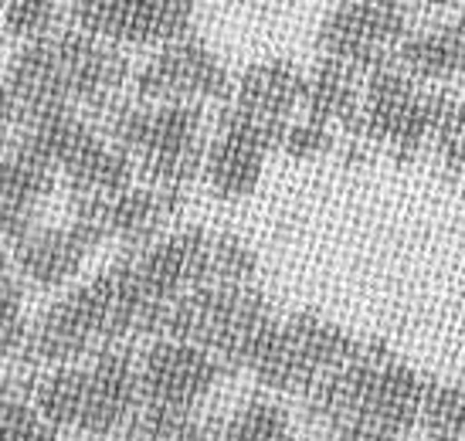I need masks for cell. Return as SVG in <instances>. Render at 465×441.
Listing matches in <instances>:
<instances>
[{
    "label": "cell",
    "instance_id": "5",
    "mask_svg": "<svg viewBox=\"0 0 465 441\" xmlns=\"http://www.w3.org/2000/svg\"><path fill=\"white\" fill-rule=\"evenodd\" d=\"M75 24L116 44H170L187 38L194 0H75Z\"/></svg>",
    "mask_w": 465,
    "mask_h": 441
},
{
    "label": "cell",
    "instance_id": "29",
    "mask_svg": "<svg viewBox=\"0 0 465 441\" xmlns=\"http://www.w3.org/2000/svg\"><path fill=\"white\" fill-rule=\"evenodd\" d=\"M333 431L336 441H404V435L384 428L377 421H367V417H347V421L333 425Z\"/></svg>",
    "mask_w": 465,
    "mask_h": 441
},
{
    "label": "cell",
    "instance_id": "27",
    "mask_svg": "<svg viewBox=\"0 0 465 441\" xmlns=\"http://www.w3.org/2000/svg\"><path fill=\"white\" fill-rule=\"evenodd\" d=\"M435 146L445 156V163L455 170H465V99L462 103L445 105V116H441L439 130H435Z\"/></svg>",
    "mask_w": 465,
    "mask_h": 441
},
{
    "label": "cell",
    "instance_id": "31",
    "mask_svg": "<svg viewBox=\"0 0 465 441\" xmlns=\"http://www.w3.org/2000/svg\"><path fill=\"white\" fill-rule=\"evenodd\" d=\"M14 282H17V279H14V275H11V269H7V261L0 259V289L14 286Z\"/></svg>",
    "mask_w": 465,
    "mask_h": 441
},
{
    "label": "cell",
    "instance_id": "10",
    "mask_svg": "<svg viewBox=\"0 0 465 441\" xmlns=\"http://www.w3.org/2000/svg\"><path fill=\"white\" fill-rule=\"evenodd\" d=\"M54 48V68L62 82L65 103H85L103 105L119 92L126 78V62L119 58L109 44L95 41L92 34H62L52 38Z\"/></svg>",
    "mask_w": 465,
    "mask_h": 441
},
{
    "label": "cell",
    "instance_id": "23",
    "mask_svg": "<svg viewBox=\"0 0 465 441\" xmlns=\"http://www.w3.org/2000/svg\"><path fill=\"white\" fill-rule=\"evenodd\" d=\"M255 251L238 234H211L207 248V282L221 286H245L255 279Z\"/></svg>",
    "mask_w": 465,
    "mask_h": 441
},
{
    "label": "cell",
    "instance_id": "12",
    "mask_svg": "<svg viewBox=\"0 0 465 441\" xmlns=\"http://www.w3.org/2000/svg\"><path fill=\"white\" fill-rule=\"evenodd\" d=\"M89 251V241L68 224V228H31L14 245V259L31 286L58 289L82 269Z\"/></svg>",
    "mask_w": 465,
    "mask_h": 441
},
{
    "label": "cell",
    "instance_id": "19",
    "mask_svg": "<svg viewBox=\"0 0 465 441\" xmlns=\"http://www.w3.org/2000/svg\"><path fill=\"white\" fill-rule=\"evenodd\" d=\"M289 415L275 401H248L234 415L207 421L204 441H289Z\"/></svg>",
    "mask_w": 465,
    "mask_h": 441
},
{
    "label": "cell",
    "instance_id": "7",
    "mask_svg": "<svg viewBox=\"0 0 465 441\" xmlns=\"http://www.w3.org/2000/svg\"><path fill=\"white\" fill-rule=\"evenodd\" d=\"M224 367L204 347L183 339H156L140 364V401L197 407L221 380Z\"/></svg>",
    "mask_w": 465,
    "mask_h": 441
},
{
    "label": "cell",
    "instance_id": "20",
    "mask_svg": "<svg viewBox=\"0 0 465 441\" xmlns=\"http://www.w3.org/2000/svg\"><path fill=\"white\" fill-rule=\"evenodd\" d=\"M54 187V170L45 167L35 156L14 150L0 160V211H21L35 214L45 197Z\"/></svg>",
    "mask_w": 465,
    "mask_h": 441
},
{
    "label": "cell",
    "instance_id": "8",
    "mask_svg": "<svg viewBox=\"0 0 465 441\" xmlns=\"http://www.w3.org/2000/svg\"><path fill=\"white\" fill-rule=\"evenodd\" d=\"M207 248H211V234L201 228H187L140 248V255L130 259L140 292L150 302H170L183 296L187 289L204 286Z\"/></svg>",
    "mask_w": 465,
    "mask_h": 441
},
{
    "label": "cell",
    "instance_id": "28",
    "mask_svg": "<svg viewBox=\"0 0 465 441\" xmlns=\"http://www.w3.org/2000/svg\"><path fill=\"white\" fill-rule=\"evenodd\" d=\"M27 339L25 302H21V286L0 289V353L21 350Z\"/></svg>",
    "mask_w": 465,
    "mask_h": 441
},
{
    "label": "cell",
    "instance_id": "4",
    "mask_svg": "<svg viewBox=\"0 0 465 441\" xmlns=\"http://www.w3.org/2000/svg\"><path fill=\"white\" fill-rule=\"evenodd\" d=\"M408 38V14L398 0H343L326 14L316 44L326 58L347 62L357 72L394 62L398 44Z\"/></svg>",
    "mask_w": 465,
    "mask_h": 441
},
{
    "label": "cell",
    "instance_id": "14",
    "mask_svg": "<svg viewBox=\"0 0 465 441\" xmlns=\"http://www.w3.org/2000/svg\"><path fill=\"white\" fill-rule=\"evenodd\" d=\"M394 65L414 82L465 78V17L421 34H408L394 52Z\"/></svg>",
    "mask_w": 465,
    "mask_h": 441
},
{
    "label": "cell",
    "instance_id": "26",
    "mask_svg": "<svg viewBox=\"0 0 465 441\" xmlns=\"http://www.w3.org/2000/svg\"><path fill=\"white\" fill-rule=\"evenodd\" d=\"M282 153H289L292 160H316L333 150V130L316 122V119H289V126L282 132Z\"/></svg>",
    "mask_w": 465,
    "mask_h": 441
},
{
    "label": "cell",
    "instance_id": "16",
    "mask_svg": "<svg viewBox=\"0 0 465 441\" xmlns=\"http://www.w3.org/2000/svg\"><path fill=\"white\" fill-rule=\"evenodd\" d=\"M361 72L323 54V62L306 72V95L299 113L323 126H353L361 113Z\"/></svg>",
    "mask_w": 465,
    "mask_h": 441
},
{
    "label": "cell",
    "instance_id": "32",
    "mask_svg": "<svg viewBox=\"0 0 465 441\" xmlns=\"http://www.w3.org/2000/svg\"><path fill=\"white\" fill-rule=\"evenodd\" d=\"M421 7H449V4H455V0H418Z\"/></svg>",
    "mask_w": 465,
    "mask_h": 441
},
{
    "label": "cell",
    "instance_id": "22",
    "mask_svg": "<svg viewBox=\"0 0 465 441\" xmlns=\"http://www.w3.org/2000/svg\"><path fill=\"white\" fill-rule=\"evenodd\" d=\"M418 425L428 431L431 441H465V390L425 380Z\"/></svg>",
    "mask_w": 465,
    "mask_h": 441
},
{
    "label": "cell",
    "instance_id": "11",
    "mask_svg": "<svg viewBox=\"0 0 465 441\" xmlns=\"http://www.w3.org/2000/svg\"><path fill=\"white\" fill-rule=\"evenodd\" d=\"M95 343H103L95 312H92L85 286H78L58 299L54 306H48L35 329H27L21 350H27V357L41 360V364H72L82 353H89V347Z\"/></svg>",
    "mask_w": 465,
    "mask_h": 441
},
{
    "label": "cell",
    "instance_id": "25",
    "mask_svg": "<svg viewBox=\"0 0 465 441\" xmlns=\"http://www.w3.org/2000/svg\"><path fill=\"white\" fill-rule=\"evenodd\" d=\"M0 441H62L58 428L25 401H0Z\"/></svg>",
    "mask_w": 465,
    "mask_h": 441
},
{
    "label": "cell",
    "instance_id": "15",
    "mask_svg": "<svg viewBox=\"0 0 465 441\" xmlns=\"http://www.w3.org/2000/svg\"><path fill=\"white\" fill-rule=\"evenodd\" d=\"M265 156H269V150L255 140L218 126V140L204 150V167L201 170H204L214 194L224 201H242L259 187Z\"/></svg>",
    "mask_w": 465,
    "mask_h": 441
},
{
    "label": "cell",
    "instance_id": "24",
    "mask_svg": "<svg viewBox=\"0 0 465 441\" xmlns=\"http://www.w3.org/2000/svg\"><path fill=\"white\" fill-rule=\"evenodd\" d=\"M58 21V0H7L4 31L21 41L45 38Z\"/></svg>",
    "mask_w": 465,
    "mask_h": 441
},
{
    "label": "cell",
    "instance_id": "6",
    "mask_svg": "<svg viewBox=\"0 0 465 441\" xmlns=\"http://www.w3.org/2000/svg\"><path fill=\"white\" fill-rule=\"evenodd\" d=\"M136 92L146 103H207L228 99L232 78L221 58L194 38H177L163 44L153 62L136 75Z\"/></svg>",
    "mask_w": 465,
    "mask_h": 441
},
{
    "label": "cell",
    "instance_id": "9",
    "mask_svg": "<svg viewBox=\"0 0 465 441\" xmlns=\"http://www.w3.org/2000/svg\"><path fill=\"white\" fill-rule=\"evenodd\" d=\"M140 404V364L119 347H105L92 367H85V407L78 431L85 435H113L119 431Z\"/></svg>",
    "mask_w": 465,
    "mask_h": 441
},
{
    "label": "cell",
    "instance_id": "30",
    "mask_svg": "<svg viewBox=\"0 0 465 441\" xmlns=\"http://www.w3.org/2000/svg\"><path fill=\"white\" fill-rule=\"evenodd\" d=\"M14 113H17V103H14V95H11V89L0 82V132L11 126V119H14Z\"/></svg>",
    "mask_w": 465,
    "mask_h": 441
},
{
    "label": "cell",
    "instance_id": "21",
    "mask_svg": "<svg viewBox=\"0 0 465 441\" xmlns=\"http://www.w3.org/2000/svg\"><path fill=\"white\" fill-rule=\"evenodd\" d=\"M35 404H38L35 411L52 428H78L82 407H85V367L58 364L54 374L41 380Z\"/></svg>",
    "mask_w": 465,
    "mask_h": 441
},
{
    "label": "cell",
    "instance_id": "17",
    "mask_svg": "<svg viewBox=\"0 0 465 441\" xmlns=\"http://www.w3.org/2000/svg\"><path fill=\"white\" fill-rule=\"evenodd\" d=\"M62 173L75 197H109L133 183V156L113 140H103L99 132H92L89 140L78 146V153L62 167Z\"/></svg>",
    "mask_w": 465,
    "mask_h": 441
},
{
    "label": "cell",
    "instance_id": "13",
    "mask_svg": "<svg viewBox=\"0 0 465 441\" xmlns=\"http://www.w3.org/2000/svg\"><path fill=\"white\" fill-rule=\"evenodd\" d=\"M302 95H306V72L285 58H272L242 72L232 105L275 122H289L302 109Z\"/></svg>",
    "mask_w": 465,
    "mask_h": 441
},
{
    "label": "cell",
    "instance_id": "2",
    "mask_svg": "<svg viewBox=\"0 0 465 441\" xmlns=\"http://www.w3.org/2000/svg\"><path fill=\"white\" fill-rule=\"evenodd\" d=\"M361 343L347 329L316 316V312H296L292 319L275 326L265 350L252 364V374L262 387L282 390V394H306L323 374L347 364Z\"/></svg>",
    "mask_w": 465,
    "mask_h": 441
},
{
    "label": "cell",
    "instance_id": "1",
    "mask_svg": "<svg viewBox=\"0 0 465 441\" xmlns=\"http://www.w3.org/2000/svg\"><path fill=\"white\" fill-rule=\"evenodd\" d=\"M109 140L140 160L150 187L181 194L204 167L201 109L194 103H156L119 109L109 119Z\"/></svg>",
    "mask_w": 465,
    "mask_h": 441
},
{
    "label": "cell",
    "instance_id": "33",
    "mask_svg": "<svg viewBox=\"0 0 465 441\" xmlns=\"http://www.w3.org/2000/svg\"><path fill=\"white\" fill-rule=\"evenodd\" d=\"M4 4H7V0H4Z\"/></svg>",
    "mask_w": 465,
    "mask_h": 441
},
{
    "label": "cell",
    "instance_id": "3",
    "mask_svg": "<svg viewBox=\"0 0 465 441\" xmlns=\"http://www.w3.org/2000/svg\"><path fill=\"white\" fill-rule=\"evenodd\" d=\"M445 105H449V95L421 92L411 75H404L394 62H384L371 68L367 75V85L361 92V113L353 119V126L367 140L388 150L414 153L435 140Z\"/></svg>",
    "mask_w": 465,
    "mask_h": 441
},
{
    "label": "cell",
    "instance_id": "18",
    "mask_svg": "<svg viewBox=\"0 0 465 441\" xmlns=\"http://www.w3.org/2000/svg\"><path fill=\"white\" fill-rule=\"evenodd\" d=\"M123 428L130 441H204L207 421L183 404L140 401Z\"/></svg>",
    "mask_w": 465,
    "mask_h": 441
}]
</instances>
